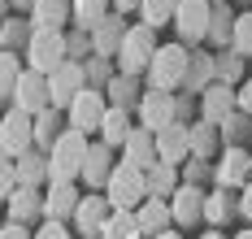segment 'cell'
<instances>
[{"label":"cell","instance_id":"cell-20","mask_svg":"<svg viewBox=\"0 0 252 239\" xmlns=\"http://www.w3.org/2000/svg\"><path fill=\"white\" fill-rule=\"evenodd\" d=\"M26 18L35 22V30H65L74 22V0H35Z\"/></svg>","mask_w":252,"mask_h":239},{"label":"cell","instance_id":"cell-11","mask_svg":"<svg viewBox=\"0 0 252 239\" xmlns=\"http://www.w3.org/2000/svg\"><path fill=\"white\" fill-rule=\"evenodd\" d=\"M13 109H22L31 118H39L44 109H52V83L48 74H35V70H26L18 87H13Z\"/></svg>","mask_w":252,"mask_h":239},{"label":"cell","instance_id":"cell-9","mask_svg":"<svg viewBox=\"0 0 252 239\" xmlns=\"http://www.w3.org/2000/svg\"><path fill=\"white\" fill-rule=\"evenodd\" d=\"M104 113H109V96H104V91H96V87H87V91L78 96L74 105L65 109V118H70V131H83V135H100Z\"/></svg>","mask_w":252,"mask_h":239},{"label":"cell","instance_id":"cell-31","mask_svg":"<svg viewBox=\"0 0 252 239\" xmlns=\"http://www.w3.org/2000/svg\"><path fill=\"white\" fill-rule=\"evenodd\" d=\"M113 13V0H74V27L83 30H96Z\"/></svg>","mask_w":252,"mask_h":239},{"label":"cell","instance_id":"cell-49","mask_svg":"<svg viewBox=\"0 0 252 239\" xmlns=\"http://www.w3.org/2000/svg\"><path fill=\"white\" fill-rule=\"evenodd\" d=\"M230 239H252V226H244V231H239V235H230Z\"/></svg>","mask_w":252,"mask_h":239},{"label":"cell","instance_id":"cell-33","mask_svg":"<svg viewBox=\"0 0 252 239\" xmlns=\"http://www.w3.org/2000/svg\"><path fill=\"white\" fill-rule=\"evenodd\" d=\"M18 174H22V187H48V152H26L18 161Z\"/></svg>","mask_w":252,"mask_h":239},{"label":"cell","instance_id":"cell-5","mask_svg":"<svg viewBox=\"0 0 252 239\" xmlns=\"http://www.w3.org/2000/svg\"><path fill=\"white\" fill-rule=\"evenodd\" d=\"M104 196H109L113 209H130L135 213L144 200H148V174L135 170V165H126V161H118L113 179H109V187H104Z\"/></svg>","mask_w":252,"mask_h":239},{"label":"cell","instance_id":"cell-35","mask_svg":"<svg viewBox=\"0 0 252 239\" xmlns=\"http://www.w3.org/2000/svg\"><path fill=\"white\" fill-rule=\"evenodd\" d=\"M35 39V22L31 18H4V53H18V48H31Z\"/></svg>","mask_w":252,"mask_h":239},{"label":"cell","instance_id":"cell-19","mask_svg":"<svg viewBox=\"0 0 252 239\" xmlns=\"http://www.w3.org/2000/svg\"><path fill=\"white\" fill-rule=\"evenodd\" d=\"M135 217H139V231H144V239H157V235H165V231H178L170 200H152V196H148V200L135 209Z\"/></svg>","mask_w":252,"mask_h":239},{"label":"cell","instance_id":"cell-34","mask_svg":"<svg viewBox=\"0 0 252 239\" xmlns=\"http://www.w3.org/2000/svg\"><path fill=\"white\" fill-rule=\"evenodd\" d=\"M174 13H178V0H144V4H139V22L152 27V30L170 27V22H174Z\"/></svg>","mask_w":252,"mask_h":239},{"label":"cell","instance_id":"cell-14","mask_svg":"<svg viewBox=\"0 0 252 239\" xmlns=\"http://www.w3.org/2000/svg\"><path fill=\"white\" fill-rule=\"evenodd\" d=\"M52 109H70L87 91V65H78V61H65L57 74H52Z\"/></svg>","mask_w":252,"mask_h":239},{"label":"cell","instance_id":"cell-46","mask_svg":"<svg viewBox=\"0 0 252 239\" xmlns=\"http://www.w3.org/2000/svg\"><path fill=\"white\" fill-rule=\"evenodd\" d=\"M139 4H144V0H113L118 13H139Z\"/></svg>","mask_w":252,"mask_h":239},{"label":"cell","instance_id":"cell-50","mask_svg":"<svg viewBox=\"0 0 252 239\" xmlns=\"http://www.w3.org/2000/svg\"><path fill=\"white\" fill-rule=\"evenodd\" d=\"M213 4H226V0H213Z\"/></svg>","mask_w":252,"mask_h":239},{"label":"cell","instance_id":"cell-47","mask_svg":"<svg viewBox=\"0 0 252 239\" xmlns=\"http://www.w3.org/2000/svg\"><path fill=\"white\" fill-rule=\"evenodd\" d=\"M200 239H226V235H222V231H204Z\"/></svg>","mask_w":252,"mask_h":239},{"label":"cell","instance_id":"cell-10","mask_svg":"<svg viewBox=\"0 0 252 239\" xmlns=\"http://www.w3.org/2000/svg\"><path fill=\"white\" fill-rule=\"evenodd\" d=\"M213 183L226 187V191H230V187L244 191V187L252 183V152H244L239 144H226L222 157H218V165H213Z\"/></svg>","mask_w":252,"mask_h":239},{"label":"cell","instance_id":"cell-29","mask_svg":"<svg viewBox=\"0 0 252 239\" xmlns=\"http://www.w3.org/2000/svg\"><path fill=\"white\" fill-rule=\"evenodd\" d=\"M230 209H239V205L230 200V191H226V187H213V191H209V205H204L209 231H222V226L230 222Z\"/></svg>","mask_w":252,"mask_h":239},{"label":"cell","instance_id":"cell-30","mask_svg":"<svg viewBox=\"0 0 252 239\" xmlns=\"http://www.w3.org/2000/svg\"><path fill=\"white\" fill-rule=\"evenodd\" d=\"M235 22H239V13L226 9V4H213V27H209V44L213 48H226L230 39H235Z\"/></svg>","mask_w":252,"mask_h":239},{"label":"cell","instance_id":"cell-24","mask_svg":"<svg viewBox=\"0 0 252 239\" xmlns=\"http://www.w3.org/2000/svg\"><path fill=\"white\" fill-rule=\"evenodd\" d=\"M65 131H70L65 109H44V113L35 118V148H39V152H52V144H57Z\"/></svg>","mask_w":252,"mask_h":239},{"label":"cell","instance_id":"cell-37","mask_svg":"<svg viewBox=\"0 0 252 239\" xmlns=\"http://www.w3.org/2000/svg\"><path fill=\"white\" fill-rule=\"evenodd\" d=\"M230 53L252 57V9H244V13H239V22H235V39H230Z\"/></svg>","mask_w":252,"mask_h":239},{"label":"cell","instance_id":"cell-17","mask_svg":"<svg viewBox=\"0 0 252 239\" xmlns=\"http://www.w3.org/2000/svg\"><path fill=\"white\" fill-rule=\"evenodd\" d=\"M204 205H209V191L196 187V183H183V187H178V196L170 200V209H174V226H178V231H187V226L204 222Z\"/></svg>","mask_w":252,"mask_h":239},{"label":"cell","instance_id":"cell-4","mask_svg":"<svg viewBox=\"0 0 252 239\" xmlns=\"http://www.w3.org/2000/svg\"><path fill=\"white\" fill-rule=\"evenodd\" d=\"M70 61V44H65V30H35L31 48H26V70L35 74H57L61 65Z\"/></svg>","mask_w":252,"mask_h":239},{"label":"cell","instance_id":"cell-22","mask_svg":"<svg viewBox=\"0 0 252 239\" xmlns=\"http://www.w3.org/2000/svg\"><path fill=\"white\" fill-rule=\"evenodd\" d=\"M122 161L148 174L152 165L161 161V157H157V135H152V131H144V126H135V135L126 139V148H122Z\"/></svg>","mask_w":252,"mask_h":239},{"label":"cell","instance_id":"cell-26","mask_svg":"<svg viewBox=\"0 0 252 239\" xmlns=\"http://www.w3.org/2000/svg\"><path fill=\"white\" fill-rule=\"evenodd\" d=\"M9 222H31V217H44V196H39V187H22V191H13L9 200Z\"/></svg>","mask_w":252,"mask_h":239},{"label":"cell","instance_id":"cell-16","mask_svg":"<svg viewBox=\"0 0 252 239\" xmlns=\"http://www.w3.org/2000/svg\"><path fill=\"white\" fill-rule=\"evenodd\" d=\"M78 205H83L78 183H48V191H44V222H74Z\"/></svg>","mask_w":252,"mask_h":239},{"label":"cell","instance_id":"cell-41","mask_svg":"<svg viewBox=\"0 0 252 239\" xmlns=\"http://www.w3.org/2000/svg\"><path fill=\"white\" fill-rule=\"evenodd\" d=\"M35 239H70V231H65V222H44L35 231Z\"/></svg>","mask_w":252,"mask_h":239},{"label":"cell","instance_id":"cell-42","mask_svg":"<svg viewBox=\"0 0 252 239\" xmlns=\"http://www.w3.org/2000/svg\"><path fill=\"white\" fill-rule=\"evenodd\" d=\"M204 174H209V170H204V161H196V157L183 165V183H196V187H200V179H204Z\"/></svg>","mask_w":252,"mask_h":239},{"label":"cell","instance_id":"cell-28","mask_svg":"<svg viewBox=\"0 0 252 239\" xmlns=\"http://www.w3.org/2000/svg\"><path fill=\"white\" fill-rule=\"evenodd\" d=\"M104 96H109V105H118V109H139V100H144V91H139V79L135 74H113V83L104 87Z\"/></svg>","mask_w":252,"mask_h":239},{"label":"cell","instance_id":"cell-48","mask_svg":"<svg viewBox=\"0 0 252 239\" xmlns=\"http://www.w3.org/2000/svg\"><path fill=\"white\" fill-rule=\"evenodd\" d=\"M157 239H183V231H165V235H157Z\"/></svg>","mask_w":252,"mask_h":239},{"label":"cell","instance_id":"cell-32","mask_svg":"<svg viewBox=\"0 0 252 239\" xmlns=\"http://www.w3.org/2000/svg\"><path fill=\"white\" fill-rule=\"evenodd\" d=\"M209 79H218V61L213 57H204V53H191V70H187V91H209L213 83Z\"/></svg>","mask_w":252,"mask_h":239},{"label":"cell","instance_id":"cell-27","mask_svg":"<svg viewBox=\"0 0 252 239\" xmlns=\"http://www.w3.org/2000/svg\"><path fill=\"white\" fill-rule=\"evenodd\" d=\"M222 126H213V122H191V157L196 161H213L218 152H222Z\"/></svg>","mask_w":252,"mask_h":239},{"label":"cell","instance_id":"cell-39","mask_svg":"<svg viewBox=\"0 0 252 239\" xmlns=\"http://www.w3.org/2000/svg\"><path fill=\"white\" fill-rule=\"evenodd\" d=\"M218 83H230V87L244 83V57H239V53H230V57L218 61Z\"/></svg>","mask_w":252,"mask_h":239},{"label":"cell","instance_id":"cell-23","mask_svg":"<svg viewBox=\"0 0 252 239\" xmlns=\"http://www.w3.org/2000/svg\"><path fill=\"white\" fill-rule=\"evenodd\" d=\"M135 113L130 109H118V105H109V113H104V126H100V139L118 152V148H126V139L135 135Z\"/></svg>","mask_w":252,"mask_h":239},{"label":"cell","instance_id":"cell-2","mask_svg":"<svg viewBox=\"0 0 252 239\" xmlns=\"http://www.w3.org/2000/svg\"><path fill=\"white\" fill-rule=\"evenodd\" d=\"M87 148H92V135H83V131L61 135L48 152V183H78L83 165H87Z\"/></svg>","mask_w":252,"mask_h":239},{"label":"cell","instance_id":"cell-38","mask_svg":"<svg viewBox=\"0 0 252 239\" xmlns=\"http://www.w3.org/2000/svg\"><path fill=\"white\" fill-rule=\"evenodd\" d=\"M22 74L26 70L18 65V53H0V91H4V96H13V87H18Z\"/></svg>","mask_w":252,"mask_h":239},{"label":"cell","instance_id":"cell-36","mask_svg":"<svg viewBox=\"0 0 252 239\" xmlns=\"http://www.w3.org/2000/svg\"><path fill=\"white\" fill-rule=\"evenodd\" d=\"M100 239H144V231H139V217L130 209H113V217H109V226H104Z\"/></svg>","mask_w":252,"mask_h":239},{"label":"cell","instance_id":"cell-45","mask_svg":"<svg viewBox=\"0 0 252 239\" xmlns=\"http://www.w3.org/2000/svg\"><path fill=\"white\" fill-rule=\"evenodd\" d=\"M0 239H35V235H26V226H22V222H4Z\"/></svg>","mask_w":252,"mask_h":239},{"label":"cell","instance_id":"cell-13","mask_svg":"<svg viewBox=\"0 0 252 239\" xmlns=\"http://www.w3.org/2000/svg\"><path fill=\"white\" fill-rule=\"evenodd\" d=\"M235 113H239V87H230V83H213V87L200 96V118H204V122L226 126Z\"/></svg>","mask_w":252,"mask_h":239},{"label":"cell","instance_id":"cell-40","mask_svg":"<svg viewBox=\"0 0 252 239\" xmlns=\"http://www.w3.org/2000/svg\"><path fill=\"white\" fill-rule=\"evenodd\" d=\"M109 83H113V74H109V57H92V61H87V87L104 91Z\"/></svg>","mask_w":252,"mask_h":239},{"label":"cell","instance_id":"cell-6","mask_svg":"<svg viewBox=\"0 0 252 239\" xmlns=\"http://www.w3.org/2000/svg\"><path fill=\"white\" fill-rule=\"evenodd\" d=\"M0 152H4V161H22L26 152H35V118L31 113L9 105L4 122H0Z\"/></svg>","mask_w":252,"mask_h":239},{"label":"cell","instance_id":"cell-12","mask_svg":"<svg viewBox=\"0 0 252 239\" xmlns=\"http://www.w3.org/2000/svg\"><path fill=\"white\" fill-rule=\"evenodd\" d=\"M109 217H113V205H109V196L104 191H87L83 196V205L74 213V231L83 239H100L104 226H109Z\"/></svg>","mask_w":252,"mask_h":239},{"label":"cell","instance_id":"cell-3","mask_svg":"<svg viewBox=\"0 0 252 239\" xmlns=\"http://www.w3.org/2000/svg\"><path fill=\"white\" fill-rule=\"evenodd\" d=\"M157 30L144 27V22H130V30H126V44H122V53H118V74H148V65H152V57H157Z\"/></svg>","mask_w":252,"mask_h":239},{"label":"cell","instance_id":"cell-15","mask_svg":"<svg viewBox=\"0 0 252 239\" xmlns=\"http://www.w3.org/2000/svg\"><path fill=\"white\" fill-rule=\"evenodd\" d=\"M118 161L122 157H113V148H109L104 139H92L87 165H83V183H87V191H104L109 179H113V170H118Z\"/></svg>","mask_w":252,"mask_h":239},{"label":"cell","instance_id":"cell-44","mask_svg":"<svg viewBox=\"0 0 252 239\" xmlns=\"http://www.w3.org/2000/svg\"><path fill=\"white\" fill-rule=\"evenodd\" d=\"M239 217H244V222L252 226V183L244 187V191H239Z\"/></svg>","mask_w":252,"mask_h":239},{"label":"cell","instance_id":"cell-7","mask_svg":"<svg viewBox=\"0 0 252 239\" xmlns=\"http://www.w3.org/2000/svg\"><path fill=\"white\" fill-rule=\"evenodd\" d=\"M209 27H213V0H178L174 30L178 44H209Z\"/></svg>","mask_w":252,"mask_h":239},{"label":"cell","instance_id":"cell-43","mask_svg":"<svg viewBox=\"0 0 252 239\" xmlns=\"http://www.w3.org/2000/svg\"><path fill=\"white\" fill-rule=\"evenodd\" d=\"M239 113H244V118H252V79L239 83Z\"/></svg>","mask_w":252,"mask_h":239},{"label":"cell","instance_id":"cell-18","mask_svg":"<svg viewBox=\"0 0 252 239\" xmlns=\"http://www.w3.org/2000/svg\"><path fill=\"white\" fill-rule=\"evenodd\" d=\"M157 157L165 165H187L191 161V126L187 122H174L157 135Z\"/></svg>","mask_w":252,"mask_h":239},{"label":"cell","instance_id":"cell-1","mask_svg":"<svg viewBox=\"0 0 252 239\" xmlns=\"http://www.w3.org/2000/svg\"><path fill=\"white\" fill-rule=\"evenodd\" d=\"M187 70H191V48L187 44H161L144 83L152 91H174L178 96V87H187Z\"/></svg>","mask_w":252,"mask_h":239},{"label":"cell","instance_id":"cell-25","mask_svg":"<svg viewBox=\"0 0 252 239\" xmlns=\"http://www.w3.org/2000/svg\"><path fill=\"white\" fill-rule=\"evenodd\" d=\"M178 187H183V174H178V165H165V161H157L148 170V196L152 200H174Z\"/></svg>","mask_w":252,"mask_h":239},{"label":"cell","instance_id":"cell-21","mask_svg":"<svg viewBox=\"0 0 252 239\" xmlns=\"http://www.w3.org/2000/svg\"><path fill=\"white\" fill-rule=\"evenodd\" d=\"M126 30H130V22H126V13H109L100 27L92 30V39H96V57H118L122 53V44H126Z\"/></svg>","mask_w":252,"mask_h":239},{"label":"cell","instance_id":"cell-8","mask_svg":"<svg viewBox=\"0 0 252 239\" xmlns=\"http://www.w3.org/2000/svg\"><path fill=\"white\" fill-rule=\"evenodd\" d=\"M135 122H139L144 131L161 135L165 126L178 122V96L174 91H152V87H144V100H139V109H135Z\"/></svg>","mask_w":252,"mask_h":239}]
</instances>
